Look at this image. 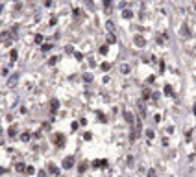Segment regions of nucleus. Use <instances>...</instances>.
<instances>
[{
    "instance_id": "nucleus-31",
    "label": "nucleus",
    "mask_w": 196,
    "mask_h": 177,
    "mask_svg": "<svg viewBox=\"0 0 196 177\" xmlns=\"http://www.w3.org/2000/svg\"><path fill=\"white\" fill-rule=\"evenodd\" d=\"M83 138H85V140H91L92 137H91V133H85V135H83Z\"/></svg>"
},
{
    "instance_id": "nucleus-10",
    "label": "nucleus",
    "mask_w": 196,
    "mask_h": 177,
    "mask_svg": "<svg viewBox=\"0 0 196 177\" xmlns=\"http://www.w3.org/2000/svg\"><path fill=\"white\" fill-rule=\"evenodd\" d=\"M100 68H102V70H104V72H107L109 68H111V65H109L107 61H105V63H102V65H100Z\"/></svg>"
},
{
    "instance_id": "nucleus-28",
    "label": "nucleus",
    "mask_w": 196,
    "mask_h": 177,
    "mask_svg": "<svg viewBox=\"0 0 196 177\" xmlns=\"http://www.w3.org/2000/svg\"><path fill=\"white\" fill-rule=\"evenodd\" d=\"M35 42H37V44H39V42H43V35H35Z\"/></svg>"
},
{
    "instance_id": "nucleus-12",
    "label": "nucleus",
    "mask_w": 196,
    "mask_h": 177,
    "mask_svg": "<svg viewBox=\"0 0 196 177\" xmlns=\"http://www.w3.org/2000/svg\"><path fill=\"white\" fill-rule=\"evenodd\" d=\"M98 120H100L102 124H105V122H107V118H105V114H104V113H98Z\"/></svg>"
},
{
    "instance_id": "nucleus-25",
    "label": "nucleus",
    "mask_w": 196,
    "mask_h": 177,
    "mask_svg": "<svg viewBox=\"0 0 196 177\" xmlns=\"http://www.w3.org/2000/svg\"><path fill=\"white\" fill-rule=\"evenodd\" d=\"M78 170H80V172H81V173H83L85 170H87V164H80V166H78Z\"/></svg>"
},
{
    "instance_id": "nucleus-21",
    "label": "nucleus",
    "mask_w": 196,
    "mask_h": 177,
    "mask_svg": "<svg viewBox=\"0 0 196 177\" xmlns=\"http://www.w3.org/2000/svg\"><path fill=\"white\" fill-rule=\"evenodd\" d=\"M8 37H9V33H8V31H4V33H0V41H6Z\"/></svg>"
},
{
    "instance_id": "nucleus-20",
    "label": "nucleus",
    "mask_w": 196,
    "mask_h": 177,
    "mask_svg": "<svg viewBox=\"0 0 196 177\" xmlns=\"http://www.w3.org/2000/svg\"><path fill=\"white\" fill-rule=\"evenodd\" d=\"M83 81H87V83H91V81H92V76H91V74H85V76H83Z\"/></svg>"
},
{
    "instance_id": "nucleus-3",
    "label": "nucleus",
    "mask_w": 196,
    "mask_h": 177,
    "mask_svg": "<svg viewBox=\"0 0 196 177\" xmlns=\"http://www.w3.org/2000/svg\"><path fill=\"white\" fill-rule=\"evenodd\" d=\"M56 144H58V148H63V144H65V137H63L61 133L56 135Z\"/></svg>"
},
{
    "instance_id": "nucleus-13",
    "label": "nucleus",
    "mask_w": 196,
    "mask_h": 177,
    "mask_svg": "<svg viewBox=\"0 0 196 177\" xmlns=\"http://www.w3.org/2000/svg\"><path fill=\"white\" fill-rule=\"evenodd\" d=\"M144 135H146V138H148V140H152V138H154V131H152V129H148V131L144 133Z\"/></svg>"
},
{
    "instance_id": "nucleus-4",
    "label": "nucleus",
    "mask_w": 196,
    "mask_h": 177,
    "mask_svg": "<svg viewBox=\"0 0 196 177\" xmlns=\"http://www.w3.org/2000/svg\"><path fill=\"white\" fill-rule=\"evenodd\" d=\"M124 118H126V122H128L129 126H131V124H133V114L129 113V111H126V113H124Z\"/></svg>"
},
{
    "instance_id": "nucleus-7",
    "label": "nucleus",
    "mask_w": 196,
    "mask_h": 177,
    "mask_svg": "<svg viewBox=\"0 0 196 177\" xmlns=\"http://www.w3.org/2000/svg\"><path fill=\"white\" fill-rule=\"evenodd\" d=\"M50 103H52V105H50V107H52V113H56V111L59 109V101H58V100H52Z\"/></svg>"
},
{
    "instance_id": "nucleus-29",
    "label": "nucleus",
    "mask_w": 196,
    "mask_h": 177,
    "mask_svg": "<svg viewBox=\"0 0 196 177\" xmlns=\"http://www.w3.org/2000/svg\"><path fill=\"white\" fill-rule=\"evenodd\" d=\"M154 122H161V114H155V116H154Z\"/></svg>"
},
{
    "instance_id": "nucleus-14",
    "label": "nucleus",
    "mask_w": 196,
    "mask_h": 177,
    "mask_svg": "<svg viewBox=\"0 0 196 177\" xmlns=\"http://www.w3.org/2000/svg\"><path fill=\"white\" fill-rule=\"evenodd\" d=\"M165 94H167V96H170V94H172V87H170V85H165Z\"/></svg>"
},
{
    "instance_id": "nucleus-8",
    "label": "nucleus",
    "mask_w": 196,
    "mask_h": 177,
    "mask_svg": "<svg viewBox=\"0 0 196 177\" xmlns=\"http://www.w3.org/2000/svg\"><path fill=\"white\" fill-rule=\"evenodd\" d=\"M122 17H124V19H131V17H133L131 9H124V11H122Z\"/></svg>"
},
{
    "instance_id": "nucleus-17",
    "label": "nucleus",
    "mask_w": 196,
    "mask_h": 177,
    "mask_svg": "<svg viewBox=\"0 0 196 177\" xmlns=\"http://www.w3.org/2000/svg\"><path fill=\"white\" fill-rule=\"evenodd\" d=\"M107 160H105V159H100V168H107Z\"/></svg>"
},
{
    "instance_id": "nucleus-9",
    "label": "nucleus",
    "mask_w": 196,
    "mask_h": 177,
    "mask_svg": "<svg viewBox=\"0 0 196 177\" xmlns=\"http://www.w3.org/2000/svg\"><path fill=\"white\" fill-rule=\"evenodd\" d=\"M105 28H107V31H113V30H115V24H113V20H107V22H105Z\"/></svg>"
},
{
    "instance_id": "nucleus-19",
    "label": "nucleus",
    "mask_w": 196,
    "mask_h": 177,
    "mask_svg": "<svg viewBox=\"0 0 196 177\" xmlns=\"http://www.w3.org/2000/svg\"><path fill=\"white\" fill-rule=\"evenodd\" d=\"M91 166H92V168H100V160H98V159H96V160H92V162H91Z\"/></svg>"
},
{
    "instance_id": "nucleus-22",
    "label": "nucleus",
    "mask_w": 196,
    "mask_h": 177,
    "mask_svg": "<svg viewBox=\"0 0 196 177\" xmlns=\"http://www.w3.org/2000/svg\"><path fill=\"white\" fill-rule=\"evenodd\" d=\"M85 6H87L89 9H92V8H94V4H92V0H85Z\"/></svg>"
},
{
    "instance_id": "nucleus-27",
    "label": "nucleus",
    "mask_w": 196,
    "mask_h": 177,
    "mask_svg": "<svg viewBox=\"0 0 196 177\" xmlns=\"http://www.w3.org/2000/svg\"><path fill=\"white\" fill-rule=\"evenodd\" d=\"M65 52H67V54H74V48H72V46H67V48H65Z\"/></svg>"
},
{
    "instance_id": "nucleus-16",
    "label": "nucleus",
    "mask_w": 196,
    "mask_h": 177,
    "mask_svg": "<svg viewBox=\"0 0 196 177\" xmlns=\"http://www.w3.org/2000/svg\"><path fill=\"white\" fill-rule=\"evenodd\" d=\"M48 170H50L52 173H56V175H59V168H56V166H48Z\"/></svg>"
},
{
    "instance_id": "nucleus-2",
    "label": "nucleus",
    "mask_w": 196,
    "mask_h": 177,
    "mask_svg": "<svg viewBox=\"0 0 196 177\" xmlns=\"http://www.w3.org/2000/svg\"><path fill=\"white\" fill-rule=\"evenodd\" d=\"M72 166H74V157H65V159H63V168L70 170Z\"/></svg>"
},
{
    "instance_id": "nucleus-23",
    "label": "nucleus",
    "mask_w": 196,
    "mask_h": 177,
    "mask_svg": "<svg viewBox=\"0 0 196 177\" xmlns=\"http://www.w3.org/2000/svg\"><path fill=\"white\" fill-rule=\"evenodd\" d=\"M74 57L78 59V61H81V59H83V54H80V52H74Z\"/></svg>"
},
{
    "instance_id": "nucleus-24",
    "label": "nucleus",
    "mask_w": 196,
    "mask_h": 177,
    "mask_svg": "<svg viewBox=\"0 0 196 177\" xmlns=\"http://www.w3.org/2000/svg\"><path fill=\"white\" fill-rule=\"evenodd\" d=\"M17 79H19V78H17V76H13V78H11V79H9V81H8V83H9V85H15V83H17Z\"/></svg>"
},
{
    "instance_id": "nucleus-1",
    "label": "nucleus",
    "mask_w": 196,
    "mask_h": 177,
    "mask_svg": "<svg viewBox=\"0 0 196 177\" xmlns=\"http://www.w3.org/2000/svg\"><path fill=\"white\" fill-rule=\"evenodd\" d=\"M133 42H135V46H139V48H144V46H146V41H144V37H142V35H135V37H133Z\"/></svg>"
},
{
    "instance_id": "nucleus-18",
    "label": "nucleus",
    "mask_w": 196,
    "mask_h": 177,
    "mask_svg": "<svg viewBox=\"0 0 196 177\" xmlns=\"http://www.w3.org/2000/svg\"><path fill=\"white\" fill-rule=\"evenodd\" d=\"M181 30H183V31H181V35H187V37L191 35V31H189V28H187V26H183Z\"/></svg>"
},
{
    "instance_id": "nucleus-5",
    "label": "nucleus",
    "mask_w": 196,
    "mask_h": 177,
    "mask_svg": "<svg viewBox=\"0 0 196 177\" xmlns=\"http://www.w3.org/2000/svg\"><path fill=\"white\" fill-rule=\"evenodd\" d=\"M117 42V37H115V33L113 31H109V35H107V44H115Z\"/></svg>"
},
{
    "instance_id": "nucleus-6",
    "label": "nucleus",
    "mask_w": 196,
    "mask_h": 177,
    "mask_svg": "<svg viewBox=\"0 0 196 177\" xmlns=\"http://www.w3.org/2000/svg\"><path fill=\"white\" fill-rule=\"evenodd\" d=\"M129 70H131V68H129V65H120V74L128 76V74H129Z\"/></svg>"
},
{
    "instance_id": "nucleus-32",
    "label": "nucleus",
    "mask_w": 196,
    "mask_h": 177,
    "mask_svg": "<svg viewBox=\"0 0 196 177\" xmlns=\"http://www.w3.org/2000/svg\"><path fill=\"white\" fill-rule=\"evenodd\" d=\"M192 113H194V114H196V103H194V107H192Z\"/></svg>"
},
{
    "instance_id": "nucleus-26",
    "label": "nucleus",
    "mask_w": 196,
    "mask_h": 177,
    "mask_svg": "<svg viewBox=\"0 0 196 177\" xmlns=\"http://www.w3.org/2000/svg\"><path fill=\"white\" fill-rule=\"evenodd\" d=\"M104 6H105V9H109L111 8V0H104Z\"/></svg>"
},
{
    "instance_id": "nucleus-30",
    "label": "nucleus",
    "mask_w": 196,
    "mask_h": 177,
    "mask_svg": "<svg viewBox=\"0 0 196 177\" xmlns=\"http://www.w3.org/2000/svg\"><path fill=\"white\" fill-rule=\"evenodd\" d=\"M50 48H52V44H45V46H43V50H45V52H48Z\"/></svg>"
},
{
    "instance_id": "nucleus-11",
    "label": "nucleus",
    "mask_w": 196,
    "mask_h": 177,
    "mask_svg": "<svg viewBox=\"0 0 196 177\" xmlns=\"http://www.w3.org/2000/svg\"><path fill=\"white\" fill-rule=\"evenodd\" d=\"M150 88H144V90H142V98H144V100H148V98H150Z\"/></svg>"
},
{
    "instance_id": "nucleus-15",
    "label": "nucleus",
    "mask_w": 196,
    "mask_h": 177,
    "mask_svg": "<svg viewBox=\"0 0 196 177\" xmlns=\"http://www.w3.org/2000/svg\"><path fill=\"white\" fill-rule=\"evenodd\" d=\"M98 52H100L102 55H105V54H107V46H105V44H104V46H100V48H98Z\"/></svg>"
}]
</instances>
